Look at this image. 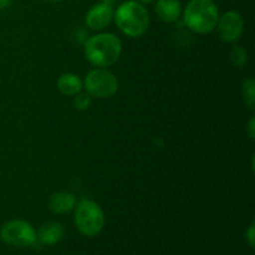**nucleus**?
<instances>
[{
    "instance_id": "nucleus-1",
    "label": "nucleus",
    "mask_w": 255,
    "mask_h": 255,
    "mask_svg": "<svg viewBox=\"0 0 255 255\" xmlns=\"http://www.w3.org/2000/svg\"><path fill=\"white\" fill-rule=\"evenodd\" d=\"M121 52V40L111 32L95 35L85 41V56L94 66H112L119 61Z\"/></svg>"
},
{
    "instance_id": "nucleus-2",
    "label": "nucleus",
    "mask_w": 255,
    "mask_h": 255,
    "mask_svg": "<svg viewBox=\"0 0 255 255\" xmlns=\"http://www.w3.org/2000/svg\"><path fill=\"white\" fill-rule=\"evenodd\" d=\"M119 29L129 37H139L149 26V14L143 4L137 0L125 1L114 12Z\"/></svg>"
},
{
    "instance_id": "nucleus-3",
    "label": "nucleus",
    "mask_w": 255,
    "mask_h": 255,
    "mask_svg": "<svg viewBox=\"0 0 255 255\" xmlns=\"http://www.w3.org/2000/svg\"><path fill=\"white\" fill-rule=\"evenodd\" d=\"M218 19V7L213 0H191L184 11V24L198 34L213 31Z\"/></svg>"
},
{
    "instance_id": "nucleus-4",
    "label": "nucleus",
    "mask_w": 255,
    "mask_h": 255,
    "mask_svg": "<svg viewBox=\"0 0 255 255\" xmlns=\"http://www.w3.org/2000/svg\"><path fill=\"white\" fill-rule=\"evenodd\" d=\"M75 224L82 236L96 237L105 226L104 211L96 202L82 199L75 212Z\"/></svg>"
},
{
    "instance_id": "nucleus-5",
    "label": "nucleus",
    "mask_w": 255,
    "mask_h": 255,
    "mask_svg": "<svg viewBox=\"0 0 255 255\" xmlns=\"http://www.w3.org/2000/svg\"><path fill=\"white\" fill-rule=\"evenodd\" d=\"M0 238L5 244L15 248L32 247L37 242L34 227L22 219L6 222L0 229Z\"/></svg>"
},
{
    "instance_id": "nucleus-6",
    "label": "nucleus",
    "mask_w": 255,
    "mask_h": 255,
    "mask_svg": "<svg viewBox=\"0 0 255 255\" xmlns=\"http://www.w3.org/2000/svg\"><path fill=\"white\" fill-rule=\"evenodd\" d=\"M85 89L90 96L111 97L119 90V80L106 69H95L85 79Z\"/></svg>"
},
{
    "instance_id": "nucleus-7",
    "label": "nucleus",
    "mask_w": 255,
    "mask_h": 255,
    "mask_svg": "<svg viewBox=\"0 0 255 255\" xmlns=\"http://www.w3.org/2000/svg\"><path fill=\"white\" fill-rule=\"evenodd\" d=\"M218 35L223 41L234 42L239 40L244 31V19L238 11H227L222 15L217 22Z\"/></svg>"
},
{
    "instance_id": "nucleus-8",
    "label": "nucleus",
    "mask_w": 255,
    "mask_h": 255,
    "mask_svg": "<svg viewBox=\"0 0 255 255\" xmlns=\"http://www.w3.org/2000/svg\"><path fill=\"white\" fill-rule=\"evenodd\" d=\"M114 12L112 5L100 2L91 7L86 14V25L91 30H96V31L105 29L114 19Z\"/></svg>"
},
{
    "instance_id": "nucleus-9",
    "label": "nucleus",
    "mask_w": 255,
    "mask_h": 255,
    "mask_svg": "<svg viewBox=\"0 0 255 255\" xmlns=\"http://www.w3.org/2000/svg\"><path fill=\"white\" fill-rule=\"evenodd\" d=\"M182 4L179 0H157L156 14L163 22H174L179 19Z\"/></svg>"
},
{
    "instance_id": "nucleus-10",
    "label": "nucleus",
    "mask_w": 255,
    "mask_h": 255,
    "mask_svg": "<svg viewBox=\"0 0 255 255\" xmlns=\"http://www.w3.org/2000/svg\"><path fill=\"white\" fill-rule=\"evenodd\" d=\"M64 237V227L57 222L44 224L36 233V239L44 246H55Z\"/></svg>"
},
{
    "instance_id": "nucleus-11",
    "label": "nucleus",
    "mask_w": 255,
    "mask_h": 255,
    "mask_svg": "<svg viewBox=\"0 0 255 255\" xmlns=\"http://www.w3.org/2000/svg\"><path fill=\"white\" fill-rule=\"evenodd\" d=\"M76 204V198L69 192H57L49 199V208L55 214H65L74 209Z\"/></svg>"
},
{
    "instance_id": "nucleus-12",
    "label": "nucleus",
    "mask_w": 255,
    "mask_h": 255,
    "mask_svg": "<svg viewBox=\"0 0 255 255\" xmlns=\"http://www.w3.org/2000/svg\"><path fill=\"white\" fill-rule=\"evenodd\" d=\"M57 87L65 96H76L82 90V81L77 75L67 72L62 74L57 80Z\"/></svg>"
},
{
    "instance_id": "nucleus-13",
    "label": "nucleus",
    "mask_w": 255,
    "mask_h": 255,
    "mask_svg": "<svg viewBox=\"0 0 255 255\" xmlns=\"http://www.w3.org/2000/svg\"><path fill=\"white\" fill-rule=\"evenodd\" d=\"M242 95L244 102L251 110L255 109V82L253 79H248L242 85Z\"/></svg>"
},
{
    "instance_id": "nucleus-14",
    "label": "nucleus",
    "mask_w": 255,
    "mask_h": 255,
    "mask_svg": "<svg viewBox=\"0 0 255 255\" xmlns=\"http://www.w3.org/2000/svg\"><path fill=\"white\" fill-rule=\"evenodd\" d=\"M231 61L234 66L244 67L248 64V52L242 46H236L231 51Z\"/></svg>"
},
{
    "instance_id": "nucleus-15",
    "label": "nucleus",
    "mask_w": 255,
    "mask_h": 255,
    "mask_svg": "<svg viewBox=\"0 0 255 255\" xmlns=\"http://www.w3.org/2000/svg\"><path fill=\"white\" fill-rule=\"evenodd\" d=\"M91 105V97L89 94H77L74 100L75 109L79 111H86Z\"/></svg>"
},
{
    "instance_id": "nucleus-16",
    "label": "nucleus",
    "mask_w": 255,
    "mask_h": 255,
    "mask_svg": "<svg viewBox=\"0 0 255 255\" xmlns=\"http://www.w3.org/2000/svg\"><path fill=\"white\" fill-rule=\"evenodd\" d=\"M246 241L248 243V246L252 249H254L255 247V226L254 223L251 224V227L248 228V231L246 232Z\"/></svg>"
},
{
    "instance_id": "nucleus-17",
    "label": "nucleus",
    "mask_w": 255,
    "mask_h": 255,
    "mask_svg": "<svg viewBox=\"0 0 255 255\" xmlns=\"http://www.w3.org/2000/svg\"><path fill=\"white\" fill-rule=\"evenodd\" d=\"M247 132H248V136L251 139H254L255 138V119H251V121H249L248 124V127H247Z\"/></svg>"
},
{
    "instance_id": "nucleus-18",
    "label": "nucleus",
    "mask_w": 255,
    "mask_h": 255,
    "mask_svg": "<svg viewBox=\"0 0 255 255\" xmlns=\"http://www.w3.org/2000/svg\"><path fill=\"white\" fill-rule=\"evenodd\" d=\"M11 4V0H0V9H5Z\"/></svg>"
},
{
    "instance_id": "nucleus-19",
    "label": "nucleus",
    "mask_w": 255,
    "mask_h": 255,
    "mask_svg": "<svg viewBox=\"0 0 255 255\" xmlns=\"http://www.w3.org/2000/svg\"><path fill=\"white\" fill-rule=\"evenodd\" d=\"M115 1H116V0H102V2H105V4L107 5H114Z\"/></svg>"
},
{
    "instance_id": "nucleus-20",
    "label": "nucleus",
    "mask_w": 255,
    "mask_h": 255,
    "mask_svg": "<svg viewBox=\"0 0 255 255\" xmlns=\"http://www.w3.org/2000/svg\"><path fill=\"white\" fill-rule=\"evenodd\" d=\"M138 2H141V4H149V2H152L153 0H137Z\"/></svg>"
},
{
    "instance_id": "nucleus-21",
    "label": "nucleus",
    "mask_w": 255,
    "mask_h": 255,
    "mask_svg": "<svg viewBox=\"0 0 255 255\" xmlns=\"http://www.w3.org/2000/svg\"><path fill=\"white\" fill-rule=\"evenodd\" d=\"M44 1H46V2H50V4H55V2H59L60 0H44Z\"/></svg>"
}]
</instances>
